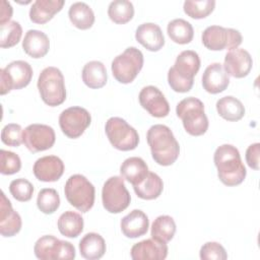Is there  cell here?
Listing matches in <instances>:
<instances>
[{
    "instance_id": "obj_1",
    "label": "cell",
    "mask_w": 260,
    "mask_h": 260,
    "mask_svg": "<svg viewBox=\"0 0 260 260\" xmlns=\"http://www.w3.org/2000/svg\"><path fill=\"white\" fill-rule=\"evenodd\" d=\"M152 158L159 166L173 165L180 154V146L172 130L162 124L151 126L146 134Z\"/></svg>"
},
{
    "instance_id": "obj_2",
    "label": "cell",
    "mask_w": 260,
    "mask_h": 260,
    "mask_svg": "<svg viewBox=\"0 0 260 260\" xmlns=\"http://www.w3.org/2000/svg\"><path fill=\"white\" fill-rule=\"evenodd\" d=\"M213 160L217 169V176L222 184L233 187L243 183L247 171L236 146L232 144L218 146L214 151Z\"/></svg>"
},
{
    "instance_id": "obj_3",
    "label": "cell",
    "mask_w": 260,
    "mask_h": 260,
    "mask_svg": "<svg viewBox=\"0 0 260 260\" xmlns=\"http://www.w3.org/2000/svg\"><path fill=\"white\" fill-rule=\"evenodd\" d=\"M200 68L199 55L192 50L181 52L173 67L168 72V82L176 92L189 91L194 83V76Z\"/></svg>"
},
{
    "instance_id": "obj_4",
    "label": "cell",
    "mask_w": 260,
    "mask_h": 260,
    "mask_svg": "<svg viewBox=\"0 0 260 260\" xmlns=\"http://www.w3.org/2000/svg\"><path fill=\"white\" fill-rule=\"evenodd\" d=\"M176 114L190 135L200 136L207 131L208 119L204 112V105L199 99L194 96L183 99L176 107Z\"/></svg>"
},
{
    "instance_id": "obj_5",
    "label": "cell",
    "mask_w": 260,
    "mask_h": 260,
    "mask_svg": "<svg viewBox=\"0 0 260 260\" xmlns=\"http://www.w3.org/2000/svg\"><path fill=\"white\" fill-rule=\"evenodd\" d=\"M38 89L43 102L50 107L59 106L66 100L64 76L57 67L49 66L42 70L38 78Z\"/></svg>"
},
{
    "instance_id": "obj_6",
    "label": "cell",
    "mask_w": 260,
    "mask_h": 260,
    "mask_svg": "<svg viewBox=\"0 0 260 260\" xmlns=\"http://www.w3.org/2000/svg\"><path fill=\"white\" fill-rule=\"evenodd\" d=\"M64 193L67 201L81 212H87L93 206L94 186L80 174H75L68 178Z\"/></svg>"
},
{
    "instance_id": "obj_7",
    "label": "cell",
    "mask_w": 260,
    "mask_h": 260,
    "mask_svg": "<svg viewBox=\"0 0 260 260\" xmlns=\"http://www.w3.org/2000/svg\"><path fill=\"white\" fill-rule=\"evenodd\" d=\"M143 54L136 47L127 48L112 61V73L120 83L132 82L143 67Z\"/></svg>"
},
{
    "instance_id": "obj_8",
    "label": "cell",
    "mask_w": 260,
    "mask_h": 260,
    "mask_svg": "<svg viewBox=\"0 0 260 260\" xmlns=\"http://www.w3.org/2000/svg\"><path fill=\"white\" fill-rule=\"evenodd\" d=\"M105 131L111 144L122 151L133 150L139 143L137 131L120 117H111L105 125Z\"/></svg>"
},
{
    "instance_id": "obj_9",
    "label": "cell",
    "mask_w": 260,
    "mask_h": 260,
    "mask_svg": "<svg viewBox=\"0 0 260 260\" xmlns=\"http://www.w3.org/2000/svg\"><path fill=\"white\" fill-rule=\"evenodd\" d=\"M102 200L105 209L110 213H120L129 206L131 196L122 177L114 176L105 182Z\"/></svg>"
},
{
    "instance_id": "obj_10",
    "label": "cell",
    "mask_w": 260,
    "mask_h": 260,
    "mask_svg": "<svg viewBox=\"0 0 260 260\" xmlns=\"http://www.w3.org/2000/svg\"><path fill=\"white\" fill-rule=\"evenodd\" d=\"M32 77L31 66L22 60L12 61L0 69V93L6 94L12 89H20L28 85Z\"/></svg>"
},
{
    "instance_id": "obj_11",
    "label": "cell",
    "mask_w": 260,
    "mask_h": 260,
    "mask_svg": "<svg viewBox=\"0 0 260 260\" xmlns=\"http://www.w3.org/2000/svg\"><path fill=\"white\" fill-rule=\"evenodd\" d=\"M202 43L208 50L222 51L238 48L243 41L241 32L234 28L210 25L202 32Z\"/></svg>"
},
{
    "instance_id": "obj_12",
    "label": "cell",
    "mask_w": 260,
    "mask_h": 260,
    "mask_svg": "<svg viewBox=\"0 0 260 260\" xmlns=\"http://www.w3.org/2000/svg\"><path fill=\"white\" fill-rule=\"evenodd\" d=\"M34 252L36 257L41 260H71L75 258L74 246L70 242L59 240L52 235L41 237L35 244Z\"/></svg>"
},
{
    "instance_id": "obj_13",
    "label": "cell",
    "mask_w": 260,
    "mask_h": 260,
    "mask_svg": "<svg viewBox=\"0 0 260 260\" xmlns=\"http://www.w3.org/2000/svg\"><path fill=\"white\" fill-rule=\"evenodd\" d=\"M90 123L91 116L89 112L81 107H70L59 116V125L62 132L72 139L81 136Z\"/></svg>"
},
{
    "instance_id": "obj_14",
    "label": "cell",
    "mask_w": 260,
    "mask_h": 260,
    "mask_svg": "<svg viewBox=\"0 0 260 260\" xmlns=\"http://www.w3.org/2000/svg\"><path fill=\"white\" fill-rule=\"evenodd\" d=\"M23 143L31 152L51 148L56 140L54 129L45 124H30L23 130Z\"/></svg>"
},
{
    "instance_id": "obj_15",
    "label": "cell",
    "mask_w": 260,
    "mask_h": 260,
    "mask_svg": "<svg viewBox=\"0 0 260 260\" xmlns=\"http://www.w3.org/2000/svg\"><path fill=\"white\" fill-rule=\"evenodd\" d=\"M140 106L155 118L167 117L170 113V105L164 93L153 85L144 86L138 95Z\"/></svg>"
},
{
    "instance_id": "obj_16",
    "label": "cell",
    "mask_w": 260,
    "mask_h": 260,
    "mask_svg": "<svg viewBox=\"0 0 260 260\" xmlns=\"http://www.w3.org/2000/svg\"><path fill=\"white\" fill-rule=\"evenodd\" d=\"M253 61L248 51L241 48L230 50L224 56L223 69L235 78L246 77L252 69Z\"/></svg>"
},
{
    "instance_id": "obj_17",
    "label": "cell",
    "mask_w": 260,
    "mask_h": 260,
    "mask_svg": "<svg viewBox=\"0 0 260 260\" xmlns=\"http://www.w3.org/2000/svg\"><path fill=\"white\" fill-rule=\"evenodd\" d=\"M32 172L35 177L42 182H55L64 173V164L56 155H46L36 160Z\"/></svg>"
},
{
    "instance_id": "obj_18",
    "label": "cell",
    "mask_w": 260,
    "mask_h": 260,
    "mask_svg": "<svg viewBox=\"0 0 260 260\" xmlns=\"http://www.w3.org/2000/svg\"><path fill=\"white\" fill-rule=\"evenodd\" d=\"M130 254L133 260H162L168 256V246L153 238L146 239L134 244Z\"/></svg>"
},
{
    "instance_id": "obj_19",
    "label": "cell",
    "mask_w": 260,
    "mask_h": 260,
    "mask_svg": "<svg viewBox=\"0 0 260 260\" xmlns=\"http://www.w3.org/2000/svg\"><path fill=\"white\" fill-rule=\"evenodd\" d=\"M21 217L12 208L11 202L4 192H1L0 201V233L3 237H13L21 229Z\"/></svg>"
},
{
    "instance_id": "obj_20",
    "label": "cell",
    "mask_w": 260,
    "mask_h": 260,
    "mask_svg": "<svg viewBox=\"0 0 260 260\" xmlns=\"http://www.w3.org/2000/svg\"><path fill=\"white\" fill-rule=\"evenodd\" d=\"M230 84V78L220 63H211L208 65L202 75L203 88L212 94L222 92Z\"/></svg>"
},
{
    "instance_id": "obj_21",
    "label": "cell",
    "mask_w": 260,
    "mask_h": 260,
    "mask_svg": "<svg viewBox=\"0 0 260 260\" xmlns=\"http://www.w3.org/2000/svg\"><path fill=\"white\" fill-rule=\"evenodd\" d=\"M136 41L151 52L159 51L165 45V37L160 27L152 22L140 24L135 31Z\"/></svg>"
},
{
    "instance_id": "obj_22",
    "label": "cell",
    "mask_w": 260,
    "mask_h": 260,
    "mask_svg": "<svg viewBox=\"0 0 260 260\" xmlns=\"http://www.w3.org/2000/svg\"><path fill=\"white\" fill-rule=\"evenodd\" d=\"M148 228V217L139 209H133L121 219V231L125 237L130 239H135L145 235Z\"/></svg>"
},
{
    "instance_id": "obj_23",
    "label": "cell",
    "mask_w": 260,
    "mask_h": 260,
    "mask_svg": "<svg viewBox=\"0 0 260 260\" xmlns=\"http://www.w3.org/2000/svg\"><path fill=\"white\" fill-rule=\"evenodd\" d=\"M22 48L31 58H42L49 52L50 41L45 32L38 29H29L22 41Z\"/></svg>"
},
{
    "instance_id": "obj_24",
    "label": "cell",
    "mask_w": 260,
    "mask_h": 260,
    "mask_svg": "<svg viewBox=\"0 0 260 260\" xmlns=\"http://www.w3.org/2000/svg\"><path fill=\"white\" fill-rule=\"evenodd\" d=\"M64 3V0H36L29 9V18L38 24L46 23L62 9Z\"/></svg>"
},
{
    "instance_id": "obj_25",
    "label": "cell",
    "mask_w": 260,
    "mask_h": 260,
    "mask_svg": "<svg viewBox=\"0 0 260 260\" xmlns=\"http://www.w3.org/2000/svg\"><path fill=\"white\" fill-rule=\"evenodd\" d=\"M120 173L123 179L135 186L145 179L148 174V167L141 157L131 156L122 162Z\"/></svg>"
},
{
    "instance_id": "obj_26",
    "label": "cell",
    "mask_w": 260,
    "mask_h": 260,
    "mask_svg": "<svg viewBox=\"0 0 260 260\" xmlns=\"http://www.w3.org/2000/svg\"><path fill=\"white\" fill-rule=\"evenodd\" d=\"M79 252L87 260L100 259L106 252V242L101 235L88 233L79 242Z\"/></svg>"
},
{
    "instance_id": "obj_27",
    "label": "cell",
    "mask_w": 260,
    "mask_h": 260,
    "mask_svg": "<svg viewBox=\"0 0 260 260\" xmlns=\"http://www.w3.org/2000/svg\"><path fill=\"white\" fill-rule=\"evenodd\" d=\"M107 69L101 61H89L82 68V81L89 88H101L107 83Z\"/></svg>"
},
{
    "instance_id": "obj_28",
    "label": "cell",
    "mask_w": 260,
    "mask_h": 260,
    "mask_svg": "<svg viewBox=\"0 0 260 260\" xmlns=\"http://www.w3.org/2000/svg\"><path fill=\"white\" fill-rule=\"evenodd\" d=\"M218 115L226 121L236 122L245 116V107L240 100L235 96L226 95L216 102Z\"/></svg>"
},
{
    "instance_id": "obj_29",
    "label": "cell",
    "mask_w": 260,
    "mask_h": 260,
    "mask_svg": "<svg viewBox=\"0 0 260 260\" xmlns=\"http://www.w3.org/2000/svg\"><path fill=\"white\" fill-rule=\"evenodd\" d=\"M133 189L139 198L144 200H152L161 194L164 183L158 175L148 172L145 179L138 185L133 186Z\"/></svg>"
},
{
    "instance_id": "obj_30",
    "label": "cell",
    "mask_w": 260,
    "mask_h": 260,
    "mask_svg": "<svg viewBox=\"0 0 260 260\" xmlns=\"http://www.w3.org/2000/svg\"><path fill=\"white\" fill-rule=\"evenodd\" d=\"M68 16L74 26L79 29H88L94 22L92 9L84 2H74L70 5Z\"/></svg>"
},
{
    "instance_id": "obj_31",
    "label": "cell",
    "mask_w": 260,
    "mask_h": 260,
    "mask_svg": "<svg viewBox=\"0 0 260 260\" xmlns=\"http://www.w3.org/2000/svg\"><path fill=\"white\" fill-rule=\"evenodd\" d=\"M82 216L72 210L63 212L57 222L59 232L67 238H76L83 231Z\"/></svg>"
},
{
    "instance_id": "obj_32",
    "label": "cell",
    "mask_w": 260,
    "mask_h": 260,
    "mask_svg": "<svg viewBox=\"0 0 260 260\" xmlns=\"http://www.w3.org/2000/svg\"><path fill=\"white\" fill-rule=\"evenodd\" d=\"M167 31L170 39L180 45L189 44L194 36L192 24L183 18H176L170 21L167 26Z\"/></svg>"
},
{
    "instance_id": "obj_33",
    "label": "cell",
    "mask_w": 260,
    "mask_h": 260,
    "mask_svg": "<svg viewBox=\"0 0 260 260\" xmlns=\"http://www.w3.org/2000/svg\"><path fill=\"white\" fill-rule=\"evenodd\" d=\"M176 233V223L170 215L157 216L151 224V238L168 243L170 242Z\"/></svg>"
},
{
    "instance_id": "obj_34",
    "label": "cell",
    "mask_w": 260,
    "mask_h": 260,
    "mask_svg": "<svg viewBox=\"0 0 260 260\" xmlns=\"http://www.w3.org/2000/svg\"><path fill=\"white\" fill-rule=\"evenodd\" d=\"M108 15L115 23L124 24L133 18V4L128 0L112 1L108 7Z\"/></svg>"
},
{
    "instance_id": "obj_35",
    "label": "cell",
    "mask_w": 260,
    "mask_h": 260,
    "mask_svg": "<svg viewBox=\"0 0 260 260\" xmlns=\"http://www.w3.org/2000/svg\"><path fill=\"white\" fill-rule=\"evenodd\" d=\"M22 28L19 22L10 20L4 24H0V47L11 48L15 46L21 39Z\"/></svg>"
},
{
    "instance_id": "obj_36",
    "label": "cell",
    "mask_w": 260,
    "mask_h": 260,
    "mask_svg": "<svg viewBox=\"0 0 260 260\" xmlns=\"http://www.w3.org/2000/svg\"><path fill=\"white\" fill-rule=\"evenodd\" d=\"M214 7V0H186L183 6L184 12L194 19L208 16L213 11Z\"/></svg>"
},
{
    "instance_id": "obj_37",
    "label": "cell",
    "mask_w": 260,
    "mask_h": 260,
    "mask_svg": "<svg viewBox=\"0 0 260 260\" xmlns=\"http://www.w3.org/2000/svg\"><path fill=\"white\" fill-rule=\"evenodd\" d=\"M38 208L45 214L54 213L60 206V197L53 188L42 189L37 197Z\"/></svg>"
},
{
    "instance_id": "obj_38",
    "label": "cell",
    "mask_w": 260,
    "mask_h": 260,
    "mask_svg": "<svg viewBox=\"0 0 260 260\" xmlns=\"http://www.w3.org/2000/svg\"><path fill=\"white\" fill-rule=\"evenodd\" d=\"M9 191L14 199L20 202H26L31 199L34 194V186L26 179L19 178L11 181Z\"/></svg>"
},
{
    "instance_id": "obj_39",
    "label": "cell",
    "mask_w": 260,
    "mask_h": 260,
    "mask_svg": "<svg viewBox=\"0 0 260 260\" xmlns=\"http://www.w3.org/2000/svg\"><path fill=\"white\" fill-rule=\"evenodd\" d=\"M21 168L20 157L12 152L5 149L0 150V172L3 175H13L19 172Z\"/></svg>"
},
{
    "instance_id": "obj_40",
    "label": "cell",
    "mask_w": 260,
    "mask_h": 260,
    "mask_svg": "<svg viewBox=\"0 0 260 260\" xmlns=\"http://www.w3.org/2000/svg\"><path fill=\"white\" fill-rule=\"evenodd\" d=\"M22 135L23 130L21 126L19 124L10 123L3 127L1 131V140L4 144L8 146L17 147L23 142Z\"/></svg>"
},
{
    "instance_id": "obj_41",
    "label": "cell",
    "mask_w": 260,
    "mask_h": 260,
    "mask_svg": "<svg viewBox=\"0 0 260 260\" xmlns=\"http://www.w3.org/2000/svg\"><path fill=\"white\" fill-rule=\"evenodd\" d=\"M202 260H225L228 254L225 249L217 242H207L200 249Z\"/></svg>"
},
{
    "instance_id": "obj_42",
    "label": "cell",
    "mask_w": 260,
    "mask_h": 260,
    "mask_svg": "<svg viewBox=\"0 0 260 260\" xmlns=\"http://www.w3.org/2000/svg\"><path fill=\"white\" fill-rule=\"evenodd\" d=\"M259 155H260V144L258 142L248 146L246 150V161L248 166L253 170H259Z\"/></svg>"
},
{
    "instance_id": "obj_43",
    "label": "cell",
    "mask_w": 260,
    "mask_h": 260,
    "mask_svg": "<svg viewBox=\"0 0 260 260\" xmlns=\"http://www.w3.org/2000/svg\"><path fill=\"white\" fill-rule=\"evenodd\" d=\"M12 7L9 2L2 0L1 1V9H0V24H4L8 21H10V18L12 16Z\"/></svg>"
}]
</instances>
